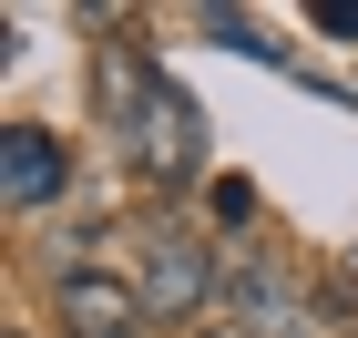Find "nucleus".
<instances>
[{
	"label": "nucleus",
	"mask_w": 358,
	"mask_h": 338,
	"mask_svg": "<svg viewBox=\"0 0 358 338\" xmlns=\"http://www.w3.org/2000/svg\"><path fill=\"white\" fill-rule=\"evenodd\" d=\"M134 297L143 318H205V297H225V267L205 236H185V225H143V256H134Z\"/></svg>",
	"instance_id": "f257e3e1"
},
{
	"label": "nucleus",
	"mask_w": 358,
	"mask_h": 338,
	"mask_svg": "<svg viewBox=\"0 0 358 338\" xmlns=\"http://www.w3.org/2000/svg\"><path fill=\"white\" fill-rule=\"evenodd\" d=\"M123 143H134V164L154 174V185H185V174L205 164V113H194V92L164 72V83H154V103H143V123H134Z\"/></svg>",
	"instance_id": "f03ea898"
},
{
	"label": "nucleus",
	"mask_w": 358,
	"mask_h": 338,
	"mask_svg": "<svg viewBox=\"0 0 358 338\" xmlns=\"http://www.w3.org/2000/svg\"><path fill=\"white\" fill-rule=\"evenodd\" d=\"M52 318H62V338H143L134 277H103V267H62L52 277Z\"/></svg>",
	"instance_id": "7ed1b4c3"
},
{
	"label": "nucleus",
	"mask_w": 358,
	"mask_h": 338,
	"mask_svg": "<svg viewBox=\"0 0 358 338\" xmlns=\"http://www.w3.org/2000/svg\"><path fill=\"white\" fill-rule=\"evenodd\" d=\"M62 185H72L62 134L52 123H10V134H0V205H10V216H41V205H62Z\"/></svg>",
	"instance_id": "20e7f679"
},
{
	"label": "nucleus",
	"mask_w": 358,
	"mask_h": 338,
	"mask_svg": "<svg viewBox=\"0 0 358 338\" xmlns=\"http://www.w3.org/2000/svg\"><path fill=\"white\" fill-rule=\"evenodd\" d=\"M154 83H164V72H154V52H143V41H103V62H92V103H103V123H123V134H134L143 103H154Z\"/></svg>",
	"instance_id": "39448f33"
},
{
	"label": "nucleus",
	"mask_w": 358,
	"mask_h": 338,
	"mask_svg": "<svg viewBox=\"0 0 358 338\" xmlns=\"http://www.w3.org/2000/svg\"><path fill=\"white\" fill-rule=\"evenodd\" d=\"M205 216H215L225 236H246V225H256V185H246V174H215V185H205Z\"/></svg>",
	"instance_id": "423d86ee"
},
{
	"label": "nucleus",
	"mask_w": 358,
	"mask_h": 338,
	"mask_svg": "<svg viewBox=\"0 0 358 338\" xmlns=\"http://www.w3.org/2000/svg\"><path fill=\"white\" fill-rule=\"evenodd\" d=\"M205 31H215L225 52H256V62H287V52H276V41H266V31L246 21V10H205Z\"/></svg>",
	"instance_id": "0eeeda50"
},
{
	"label": "nucleus",
	"mask_w": 358,
	"mask_h": 338,
	"mask_svg": "<svg viewBox=\"0 0 358 338\" xmlns=\"http://www.w3.org/2000/svg\"><path fill=\"white\" fill-rule=\"evenodd\" d=\"M317 31L328 41H358V0H317Z\"/></svg>",
	"instance_id": "6e6552de"
},
{
	"label": "nucleus",
	"mask_w": 358,
	"mask_h": 338,
	"mask_svg": "<svg viewBox=\"0 0 358 338\" xmlns=\"http://www.w3.org/2000/svg\"><path fill=\"white\" fill-rule=\"evenodd\" d=\"M287 338H307V328H287Z\"/></svg>",
	"instance_id": "1a4fd4ad"
}]
</instances>
